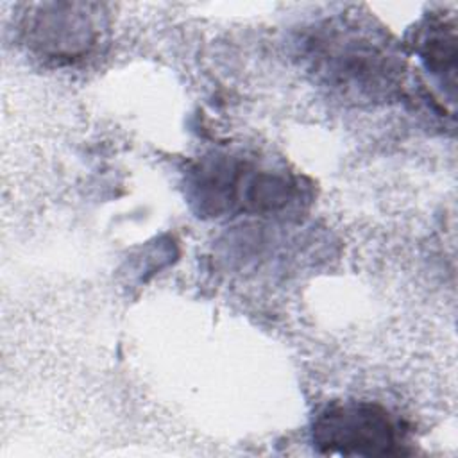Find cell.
<instances>
[{"instance_id": "2", "label": "cell", "mask_w": 458, "mask_h": 458, "mask_svg": "<svg viewBox=\"0 0 458 458\" xmlns=\"http://www.w3.org/2000/svg\"><path fill=\"white\" fill-rule=\"evenodd\" d=\"M55 11H48L43 5V13H36L29 23V38L32 45L52 57H75L93 45V25L84 13L73 14L75 5H68V11L61 13L63 5H55Z\"/></svg>"}, {"instance_id": "1", "label": "cell", "mask_w": 458, "mask_h": 458, "mask_svg": "<svg viewBox=\"0 0 458 458\" xmlns=\"http://www.w3.org/2000/svg\"><path fill=\"white\" fill-rule=\"evenodd\" d=\"M313 442L329 454L381 456L399 453V429L383 406L351 401L327 406L317 417Z\"/></svg>"}]
</instances>
